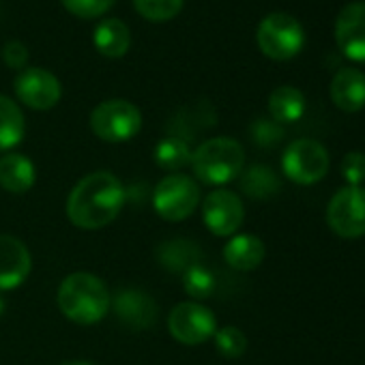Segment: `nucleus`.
Returning a JSON list of instances; mask_svg holds the SVG:
<instances>
[{
  "label": "nucleus",
  "instance_id": "nucleus-29",
  "mask_svg": "<svg viewBox=\"0 0 365 365\" xmlns=\"http://www.w3.org/2000/svg\"><path fill=\"white\" fill-rule=\"evenodd\" d=\"M3 61L7 67L22 71L26 69V63H29V48L22 41H9L3 48Z\"/></svg>",
  "mask_w": 365,
  "mask_h": 365
},
{
  "label": "nucleus",
  "instance_id": "nucleus-23",
  "mask_svg": "<svg viewBox=\"0 0 365 365\" xmlns=\"http://www.w3.org/2000/svg\"><path fill=\"white\" fill-rule=\"evenodd\" d=\"M241 187L243 192L254 198V200H267L271 196H275L279 192V178L277 174L267 168V165H252L243 178H241Z\"/></svg>",
  "mask_w": 365,
  "mask_h": 365
},
{
  "label": "nucleus",
  "instance_id": "nucleus-15",
  "mask_svg": "<svg viewBox=\"0 0 365 365\" xmlns=\"http://www.w3.org/2000/svg\"><path fill=\"white\" fill-rule=\"evenodd\" d=\"M331 99L344 112H359L365 106V73L354 67H344L333 76Z\"/></svg>",
  "mask_w": 365,
  "mask_h": 365
},
{
  "label": "nucleus",
  "instance_id": "nucleus-8",
  "mask_svg": "<svg viewBox=\"0 0 365 365\" xmlns=\"http://www.w3.org/2000/svg\"><path fill=\"white\" fill-rule=\"evenodd\" d=\"M168 331L182 346H200L215 335L217 318L202 303L185 301L172 307L168 316Z\"/></svg>",
  "mask_w": 365,
  "mask_h": 365
},
{
  "label": "nucleus",
  "instance_id": "nucleus-1",
  "mask_svg": "<svg viewBox=\"0 0 365 365\" xmlns=\"http://www.w3.org/2000/svg\"><path fill=\"white\" fill-rule=\"evenodd\" d=\"M125 205V190L120 180L99 170L84 176L67 198V217L80 230H101L110 226Z\"/></svg>",
  "mask_w": 365,
  "mask_h": 365
},
{
  "label": "nucleus",
  "instance_id": "nucleus-27",
  "mask_svg": "<svg viewBox=\"0 0 365 365\" xmlns=\"http://www.w3.org/2000/svg\"><path fill=\"white\" fill-rule=\"evenodd\" d=\"M116 0H63V7L82 20H95L101 18L106 11L112 9Z\"/></svg>",
  "mask_w": 365,
  "mask_h": 365
},
{
  "label": "nucleus",
  "instance_id": "nucleus-2",
  "mask_svg": "<svg viewBox=\"0 0 365 365\" xmlns=\"http://www.w3.org/2000/svg\"><path fill=\"white\" fill-rule=\"evenodd\" d=\"M58 307L76 324H97L110 309V292L95 273L78 271L63 279L58 288Z\"/></svg>",
  "mask_w": 365,
  "mask_h": 365
},
{
  "label": "nucleus",
  "instance_id": "nucleus-26",
  "mask_svg": "<svg viewBox=\"0 0 365 365\" xmlns=\"http://www.w3.org/2000/svg\"><path fill=\"white\" fill-rule=\"evenodd\" d=\"M215 346L220 350V354H224L226 359H237L247 350V337L239 327H224L215 331Z\"/></svg>",
  "mask_w": 365,
  "mask_h": 365
},
{
  "label": "nucleus",
  "instance_id": "nucleus-18",
  "mask_svg": "<svg viewBox=\"0 0 365 365\" xmlns=\"http://www.w3.org/2000/svg\"><path fill=\"white\" fill-rule=\"evenodd\" d=\"M93 43L97 48V52L106 58H120L129 52L131 46V33L127 29L125 22L116 20V18H108L103 20L95 33H93Z\"/></svg>",
  "mask_w": 365,
  "mask_h": 365
},
{
  "label": "nucleus",
  "instance_id": "nucleus-21",
  "mask_svg": "<svg viewBox=\"0 0 365 365\" xmlns=\"http://www.w3.org/2000/svg\"><path fill=\"white\" fill-rule=\"evenodd\" d=\"M24 131L26 120L20 106L14 99L0 95V150L18 146L24 140Z\"/></svg>",
  "mask_w": 365,
  "mask_h": 365
},
{
  "label": "nucleus",
  "instance_id": "nucleus-12",
  "mask_svg": "<svg viewBox=\"0 0 365 365\" xmlns=\"http://www.w3.org/2000/svg\"><path fill=\"white\" fill-rule=\"evenodd\" d=\"M335 41L344 56L365 63V3H350L337 14Z\"/></svg>",
  "mask_w": 365,
  "mask_h": 365
},
{
  "label": "nucleus",
  "instance_id": "nucleus-7",
  "mask_svg": "<svg viewBox=\"0 0 365 365\" xmlns=\"http://www.w3.org/2000/svg\"><path fill=\"white\" fill-rule=\"evenodd\" d=\"M282 170L297 185H314L329 172V153L316 140H294L284 150Z\"/></svg>",
  "mask_w": 365,
  "mask_h": 365
},
{
  "label": "nucleus",
  "instance_id": "nucleus-11",
  "mask_svg": "<svg viewBox=\"0 0 365 365\" xmlns=\"http://www.w3.org/2000/svg\"><path fill=\"white\" fill-rule=\"evenodd\" d=\"M202 220L215 237H232L245 220V209L235 192L215 190L202 202Z\"/></svg>",
  "mask_w": 365,
  "mask_h": 365
},
{
  "label": "nucleus",
  "instance_id": "nucleus-14",
  "mask_svg": "<svg viewBox=\"0 0 365 365\" xmlns=\"http://www.w3.org/2000/svg\"><path fill=\"white\" fill-rule=\"evenodd\" d=\"M31 269L33 260L29 247L11 235H0V290L22 286Z\"/></svg>",
  "mask_w": 365,
  "mask_h": 365
},
{
  "label": "nucleus",
  "instance_id": "nucleus-13",
  "mask_svg": "<svg viewBox=\"0 0 365 365\" xmlns=\"http://www.w3.org/2000/svg\"><path fill=\"white\" fill-rule=\"evenodd\" d=\"M110 305L114 307L116 318L133 331H146L157 320V303L144 290H118Z\"/></svg>",
  "mask_w": 365,
  "mask_h": 365
},
{
  "label": "nucleus",
  "instance_id": "nucleus-10",
  "mask_svg": "<svg viewBox=\"0 0 365 365\" xmlns=\"http://www.w3.org/2000/svg\"><path fill=\"white\" fill-rule=\"evenodd\" d=\"M14 91L26 108L39 112L52 110L63 97V86L58 78L41 67L22 69L14 82Z\"/></svg>",
  "mask_w": 365,
  "mask_h": 365
},
{
  "label": "nucleus",
  "instance_id": "nucleus-17",
  "mask_svg": "<svg viewBox=\"0 0 365 365\" xmlns=\"http://www.w3.org/2000/svg\"><path fill=\"white\" fill-rule=\"evenodd\" d=\"M264 243L256 235H235L224 247V260L235 271H254L264 260Z\"/></svg>",
  "mask_w": 365,
  "mask_h": 365
},
{
  "label": "nucleus",
  "instance_id": "nucleus-31",
  "mask_svg": "<svg viewBox=\"0 0 365 365\" xmlns=\"http://www.w3.org/2000/svg\"><path fill=\"white\" fill-rule=\"evenodd\" d=\"M61 365H95L91 361H67V363H61Z\"/></svg>",
  "mask_w": 365,
  "mask_h": 365
},
{
  "label": "nucleus",
  "instance_id": "nucleus-28",
  "mask_svg": "<svg viewBox=\"0 0 365 365\" xmlns=\"http://www.w3.org/2000/svg\"><path fill=\"white\" fill-rule=\"evenodd\" d=\"M339 172L350 187H361V182L365 180V153L352 150L344 155L339 163Z\"/></svg>",
  "mask_w": 365,
  "mask_h": 365
},
{
  "label": "nucleus",
  "instance_id": "nucleus-6",
  "mask_svg": "<svg viewBox=\"0 0 365 365\" xmlns=\"http://www.w3.org/2000/svg\"><path fill=\"white\" fill-rule=\"evenodd\" d=\"M91 129L103 142H129L142 129V112L127 99H108L93 110Z\"/></svg>",
  "mask_w": 365,
  "mask_h": 365
},
{
  "label": "nucleus",
  "instance_id": "nucleus-9",
  "mask_svg": "<svg viewBox=\"0 0 365 365\" xmlns=\"http://www.w3.org/2000/svg\"><path fill=\"white\" fill-rule=\"evenodd\" d=\"M327 224L341 239H359L365 235V190L344 187L327 207Z\"/></svg>",
  "mask_w": 365,
  "mask_h": 365
},
{
  "label": "nucleus",
  "instance_id": "nucleus-19",
  "mask_svg": "<svg viewBox=\"0 0 365 365\" xmlns=\"http://www.w3.org/2000/svg\"><path fill=\"white\" fill-rule=\"evenodd\" d=\"M269 112L275 123H297L305 114V97L294 86H277L269 97Z\"/></svg>",
  "mask_w": 365,
  "mask_h": 365
},
{
  "label": "nucleus",
  "instance_id": "nucleus-22",
  "mask_svg": "<svg viewBox=\"0 0 365 365\" xmlns=\"http://www.w3.org/2000/svg\"><path fill=\"white\" fill-rule=\"evenodd\" d=\"M192 148L185 140L180 138H163L157 142L155 150H153V157H155V163L165 170V172H172V174H178L185 165H192Z\"/></svg>",
  "mask_w": 365,
  "mask_h": 365
},
{
  "label": "nucleus",
  "instance_id": "nucleus-32",
  "mask_svg": "<svg viewBox=\"0 0 365 365\" xmlns=\"http://www.w3.org/2000/svg\"><path fill=\"white\" fill-rule=\"evenodd\" d=\"M5 307H7V303H5V299H3V297H0V316H3Z\"/></svg>",
  "mask_w": 365,
  "mask_h": 365
},
{
  "label": "nucleus",
  "instance_id": "nucleus-3",
  "mask_svg": "<svg viewBox=\"0 0 365 365\" xmlns=\"http://www.w3.org/2000/svg\"><path fill=\"white\" fill-rule=\"evenodd\" d=\"M245 165V150L235 138H211L192 155V168L198 180L207 185H226L239 178Z\"/></svg>",
  "mask_w": 365,
  "mask_h": 365
},
{
  "label": "nucleus",
  "instance_id": "nucleus-16",
  "mask_svg": "<svg viewBox=\"0 0 365 365\" xmlns=\"http://www.w3.org/2000/svg\"><path fill=\"white\" fill-rule=\"evenodd\" d=\"M35 163L22 153H7L0 157V187L9 194H26L35 185Z\"/></svg>",
  "mask_w": 365,
  "mask_h": 365
},
{
  "label": "nucleus",
  "instance_id": "nucleus-24",
  "mask_svg": "<svg viewBox=\"0 0 365 365\" xmlns=\"http://www.w3.org/2000/svg\"><path fill=\"white\" fill-rule=\"evenodd\" d=\"M182 288L192 299H209L215 290V275L205 264H194L182 273Z\"/></svg>",
  "mask_w": 365,
  "mask_h": 365
},
{
  "label": "nucleus",
  "instance_id": "nucleus-30",
  "mask_svg": "<svg viewBox=\"0 0 365 365\" xmlns=\"http://www.w3.org/2000/svg\"><path fill=\"white\" fill-rule=\"evenodd\" d=\"M252 135L256 140V144L260 146H271L282 138V129L277 127V123L271 120H256L252 127Z\"/></svg>",
  "mask_w": 365,
  "mask_h": 365
},
{
  "label": "nucleus",
  "instance_id": "nucleus-5",
  "mask_svg": "<svg viewBox=\"0 0 365 365\" xmlns=\"http://www.w3.org/2000/svg\"><path fill=\"white\" fill-rule=\"evenodd\" d=\"M256 41L262 54L271 61H290L301 52L305 33L297 18L284 11H275L258 24Z\"/></svg>",
  "mask_w": 365,
  "mask_h": 365
},
{
  "label": "nucleus",
  "instance_id": "nucleus-4",
  "mask_svg": "<svg viewBox=\"0 0 365 365\" xmlns=\"http://www.w3.org/2000/svg\"><path fill=\"white\" fill-rule=\"evenodd\" d=\"M200 205V185L187 174L163 176L153 192V207L165 222L187 220Z\"/></svg>",
  "mask_w": 365,
  "mask_h": 365
},
{
  "label": "nucleus",
  "instance_id": "nucleus-20",
  "mask_svg": "<svg viewBox=\"0 0 365 365\" xmlns=\"http://www.w3.org/2000/svg\"><path fill=\"white\" fill-rule=\"evenodd\" d=\"M157 258L159 262L168 269V271H176V273H185L190 267L198 264L202 258L200 247L194 241H165L163 245H159L157 250Z\"/></svg>",
  "mask_w": 365,
  "mask_h": 365
},
{
  "label": "nucleus",
  "instance_id": "nucleus-25",
  "mask_svg": "<svg viewBox=\"0 0 365 365\" xmlns=\"http://www.w3.org/2000/svg\"><path fill=\"white\" fill-rule=\"evenodd\" d=\"M185 0H133L135 11L150 22H168L176 18Z\"/></svg>",
  "mask_w": 365,
  "mask_h": 365
}]
</instances>
